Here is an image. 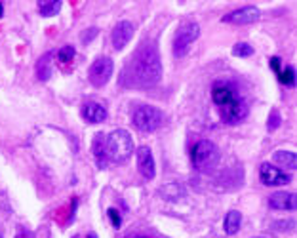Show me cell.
Listing matches in <instances>:
<instances>
[{
  "label": "cell",
  "mask_w": 297,
  "mask_h": 238,
  "mask_svg": "<svg viewBox=\"0 0 297 238\" xmlns=\"http://www.w3.org/2000/svg\"><path fill=\"white\" fill-rule=\"evenodd\" d=\"M162 78V63L155 44H143L124 69L122 82L130 88H151Z\"/></svg>",
  "instance_id": "1"
},
{
  "label": "cell",
  "mask_w": 297,
  "mask_h": 238,
  "mask_svg": "<svg viewBox=\"0 0 297 238\" xmlns=\"http://www.w3.org/2000/svg\"><path fill=\"white\" fill-rule=\"evenodd\" d=\"M211 101L217 107L221 120L225 124L242 122L248 115V105L238 94L237 86L232 82L219 80L211 88Z\"/></svg>",
  "instance_id": "2"
},
{
  "label": "cell",
  "mask_w": 297,
  "mask_h": 238,
  "mask_svg": "<svg viewBox=\"0 0 297 238\" xmlns=\"http://www.w3.org/2000/svg\"><path fill=\"white\" fill-rule=\"evenodd\" d=\"M221 160V153L217 149V145L209 139H200L195 143V147L190 150V162L198 171L209 174L211 170H216L217 164Z\"/></svg>",
  "instance_id": "3"
},
{
  "label": "cell",
  "mask_w": 297,
  "mask_h": 238,
  "mask_svg": "<svg viewBox=\"0 0 297 238\" xmlns=\"http://www.w3.org/2000/svg\"><path fill=\"white\" fill-rule=\"evenodd\" d=\"M134 153V139L128 129H115L107 136V155L109 162L124 164Z\"/></svg>",
  "instance_id": "4"
},
{
  "label": "cell",
  "mask_w": 297,
  "mask_h": 238,
  "mask_svg": "<svg viewBox=\"0 0 297 238\" xmlns=\"http://www.w3.org/2000/svg\"><path fill=\"white\" fill-rule=\"evenodd\" d=\"M164 116L162 111L156 109V107H151V105H141L137 107L134 113V124L135 128L143 132V134H151V132H156L162 124Z\"/></svg>",
  "instance_id": "5"
},
{
  "label": "cell",
  "mask_w": 297,
  "mask_h": 238,
  "mask_svg": "<svg viewBox=\"0 0 297 238\" xmlns=\"http://www.w3.org/2000/svg\"><path fill=\"white\" fill-rule=\"evenodd\" d=\"M198 34H200V25L198 23H193V21L185 23L176 33V36H174V55L176 57H183L189 52L190 44L198 38Z\"/></svg>",
  "instance_id": "6"
},
{
  "label": "cell",
  "mask_w": 297,
  "mask_h": 238,
  "mask_svg": "<svg viewBox=\"0 0 297 238\" xmlns=\"http://www.w3.org/2000/svg\"><path fill=\"white\" fill-rule=\"evenodd\" d=\"M113 69L115 67H113V59L111 57H97L92 63V67H90V73H88L90 82L94 84L95 88L105 86L111 80V76H113Z\"/></svg>",
  "instance_id": "7"
},
{
  "label": "cell",
  "mask_w": 297,
  "mask_h": 238,
  "mask_svg": "<svg viewBox=\"0 0 297 238\" xmlns=\"http://www.w3.org/2000/svg\"><path fill=\"white\" fill-rule=\"evenodd\" d=\"M259 176H261V181H263L267 187H280V185H288L291 181V177L288 176V174H284L282 170L274 168V166L269 162L261 164Z\"/></svg>",
  "instance_id": "8"
},
{
  "label": "cell",
  "mask_w": 297,
  "mask_h": 238,
  "mask_svg": "<svg viewBox=\"0 0 297 238\" xmlns=\"http://www.w3.org/2000/svg\"><path fill=\"white\" fill-rule=\"evenodd\" d=\"M261 12L257 10L256 6H244L240 10H235L223 17L225 23H235V25H248V23H253V21L259 19Z\"/></svg>",
  "instance_id": "9"
},
{
  "label": "cell",
  "mask_w": 297,
  "mask_h": 238,
  "mask_svg": "<svg viewBox=\"0 0 297 238\" xmlns=\"http://www.w3.org/2000/svg\"><path fill=\"white\" fill-rule=\"evenodd\" d=\"M134 33H135V29L130 21H118L115 25V29H113V34H111V40H113L115 50L126 48V44L132 40Z\"/></svg>",
  "instance_id": "10"
},
{
  "label": "cell",
  "mask_w": 297,
  "mask_h": 238,
  "mask_svg": "<svg viewBox=\"0 0 297 238\" xmlns=\"http://www.w3.org/2000/svg\"><path fill=\"white\" fill-rule=\"evenodd\" d=\"M135 157H137V168L141 171V176L145 179H153L156 176V168L151 149L148 147H139V149L135 150Z\"/></svg>",
  "instance_id": "11"
},
{
  "label": "cell",
  "mask_w": 297,
  "mask_h": 238,
  "mask_svg": "<svg viewBox=\"0 0 297 238\" xmlns=\"http://www.w3.org/2000/svg\"><path fill=\"white\" fill-rule=\"evenodd\" d=\"M269 206L280 211H293L297 208V197L293 192H286V190H278L269 198Z\"/></svg>",
  "instance_id": "12"
},
{
  "label": "cell",
  "mask_w": 297,
  "mask_h": 238,
  "mask_svg": "<svg viewBox=\"0 0 297 238\" xmlns=\"http://www.w3.org/2000/svg\"><path fill=\"white\" fill-rule=\"evenodd\" d=\"M82 118L90 124H101V122H105V118H107V111H105V107L99 105V103L90 101L82 107Z\"/></svg>",
  "instance_id": "13"
},
{
  "label": "cell",
  "mask_w": 297,
  "mask_h": 238,
  "mask_svg": "<svg viewBox=\"0 0 297 238\" xmlns=\"http://www.w3.org/2000/svg\"><path fill=\"white\" fill-rule=\"evenodd\" d=\"M92 150H94V157H95V164L97 168L105 170L109 166V155H107V137L103 134H97L94 137V145H92Z\"/></svg>",
  "instance_id": "14"
},
{
  "label": "cell",
  "mask_w": 297,
  "mask_h": 238,
  "mask_svg": "<svg viewBox=\"0 0 297 238\" xmlns=\"http://www.w3.org/2000/svg\"><path fill=\"white\" fill-rule=\"evenodd\" d=\"M272 160L278 164V166H282L284 170H295L297 168V157L295 153H288V150H277L274 155H272Z\"/></svg>",
  "instance_id": "15"
},
{
  "label": "cell",
  "mask_w": 297,
  "mask_h": 238,
  "mask_svg": "<svg viewBox=\"0 0 297 238\" xmlns=\"http://www.w3.org/2000/svg\"><path fill=\"white\" fill-rule=\"evenodd\" d=\"M52 57H54V52H48L36 61V76L40 80H48L52 76Z\"/></svg>",
  "instance_id": "16"
},
{
  "label": "cell",
  "mask_w": 297,
  "mask_h": 238,
  "mask_svg": "<svg viewBox=\"0 0 297 238\" xmlns=\"http://www.w3.org/2000/svg\"><path fill=\"white\" fill-rule=\"evenodd\" d=\"M242 225V213L237 210H230L225 218V232L227 234H237Z\"/></svg>",
  "instance_id": "17"
},
{
  "label": "cell",
  "mask_w": 297,
  "mask_h": 238,
  "mask_svg": "<svg viewBox=\"0 0 297 238\" xmlns=\"http://www.w3.org/2000/svg\"><path fill=\"white\" fill-rule=\"evenodd\" d=\"M61 4H63L61 0H42V2H38V12L44 17H54L59 14Z\"/></svg>",
  "instance_id": "18"
},
{
  "label": "cell",
  "mask_w": 297,
  "mask_h": 238,
  "mask_svg": "<svg viewBox=\"0 0 297 238\" xmlns=\"http://www.w3.org/2000/svg\"><path fill=\"white\" fill-rule=\"evenodd\" d=\"M160 194H162V197H166L168 200H172V202H176L177 198L183 197V189H181V185H177V183L164 185V189L160 190Z\"/></svg>",
  "instance_id": "19"
},
{
  "label": "cell",
  "mask_w": 297,
  "mask_h": 238,
  "mask_svg": "<svg viewBox=\"0 0 297 238\" xmlns=\"http://www.w3.org/2000/svg\"><path fill=\"white\" fill-rule=\"evenodd\" d=\"M278 80L282 82L284 86H293V84H295V69L293 67H286L282 71V73H280V75H278Z\"/></svg>",
  "instance_id": "20"
},
{
  "label": "cell",
  "mask_w": 297,
  "mask_h": 238,
  "mask_svg": "<svg viewBox=\"0 0 297 238\" xmlns=\"http://www.w3.org/2000/svg\"><path fill=\"white\" fill-rule=\"evenodd\" d=\"M232 55L235 57H250V55H253V48L250 44H246V42H238L232 48Z\"/></svg>",
  "instance_id": "21"
},
{
  "label": "cell",
  "mask_w": 297,
  "mask_h": 238,
  "mask_svg": "<svg viewBox=\"0 0 297 238\" xmlns=\"http://www.w3.org/2000/svg\"><path fill=\"white\" fill-rule=\"evenodd\" d=\"M73 57H74V48L73 46H65L57 52V59H59L61 63H69Z\"/></svg>",
  "instance_id": "22"
},
{
  "label": "cell",
  "mask_w": 297,
  "mask_h": 238,
  "mask_svg": "<svg viewBox=\"0 0 297 238\" xmlns=\"http://www.w3.org/2000/svg\"><path fill=\"white\" fill-rule=\"evenodd\" d=\"M280 122H282V118H280V113H278V109H272L269 115V124H267V128H269V132H274V129L280 126Z\"/></svg>",
  "instance_id": "23"
},
{
  "label": "cell",
  "mask_w": 297,
  "mask_h": 238,
  "mask_svg": "<svg viewBox=\"0 0 297 238\" xmlns=\"http://www.w3.org/2000/svg\"><path fill=\"white\" fill-rule=\"evenodd\" d=\"M272 229H274V231H278V232H293V229H295V221H290V223H288V221H282V223H274L272 225Z\"/></svg>",
  "instance_id": "24"
},
{
  "label": "cell",
  "mask_w": 297,
  "mask_h": 238,
  "mask_svg": "<svg viewBox=\"0 0 297 238\" xmlns=\"http://www.w3.org/2000/svg\"><path fill=\"white\" fill-rule=\"evenodd\" d=\"M107 215L111 218V223H113V227L115 229H120V225H122V218H120V213L115 210V208H109L107 210Z\"/></svg>",
  "instance_id": "25"
},
{
  "label": "cell",
  "mask_w": 297,
  "mask_h": 238,
  "mask_svg": "<svg viewBox=\"0 0 297 238\" xmlns=\"http://www.w3.org/2000/svg\"><path fill=\"white\" fill-rule=\"evenodd\" d=\"M95 34H97V29H88V31H84L80 36L82 44H88V42H92L95 38Z\"/></svg>",
  "instance_id": "26"
},
{
  "label": "cell",
  "mask_w": 297,
  "mask_h": 238,
  "mask_svg": "<svg viewBox=\"0 0 297 238\" xmlns=\"http://www.w3.org/2000/svg\"><path fill=\"white\" fill-rule=\"evenodd\" d=\"M270 69H272L277 75H280V57H272V59H270Z\"/></svg>",
  "instance_id": "27"
},
{
  "label": "cell",
  "mask_w": 297,
  "mask_h": 238,
  "mask_svg": "<svg viewBox=\"0 0 297 238\" xmlns=\"http://www.w3.org/2000/svg\"><path fill=\"white\" fill-rule=\"evenodd\" d=\"M15 238H34V234L31 231H27V229H21L19 232H17V236Z\"/></svg>",
  "instance_id": "28"
},
{
  "label": "cell",
  "mask_w": 297,
  "mask_h": 238,
  "mask_svg": "<svg viewBox=\"0 0 297 238\" xmlns=\"http://www.w3.org/2000/svg\"><path fill=\"white\" fill-rule=\"evenodd\" d=\"M2 14H4V8H2V2H0V17H2Z\"/></svg>",
  "instance_id": "29"
},
{
  "label": "cell",
  "mask_w": 297,
  "mask_h": 238,
  "mask_svg": "<svg viewBox=\"0 0 297 238\" xmlns=\"http://www.w3.org/2000/svg\"><path fill=\"white\" fill-rule=\"evenodd\" d=\"M88 238H97V234H95V232H90V236Z\"/></svg>",
  "instance_id": "30"
},
{
  "label": "cell",
  "mask_w": 297,
  "mask_h": 238,
  "mask_svg": "<svg viewBox=\"0 0 297 238\" xmlns=\"http://www.w3.org/2000/svg\"><path fill=\"white\" fill-rule=\"evenodd\" d=\"M256 238H265V236H256Z\"/></svg>",
  "instance_id": "31"
},
{
  "label": "cell",
  "mask_w": 297,
  "mask_h": 238,
  "mask_svg": "<svg viewBox=\"0 0 297 238\" xmlns=\"http://www.w3.org/2000/svg\"><path fill=\"white\" fill-rule=\"evenodd\" d=\"M0 238H4V236H2V234H0Z\"/></svg>",
  "instance_id": "32"
}]
</instances>
